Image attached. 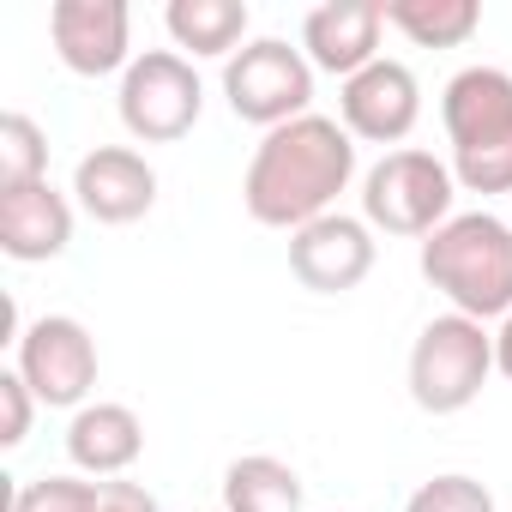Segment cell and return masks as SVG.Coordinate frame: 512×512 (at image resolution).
Here are the masks:
<instances>
[{
	"mask_svg": "<svg viewBox=\"0 0 512 512\" xmlns=\"http://www.w3.org/2000/svg\"><path fill=\"white\" fill-rule=\"evenodd\" d=\"M356 181V139L332 115H302L272 127L253 145V163L241 175V205L266 229H308L332 217L338 193Z\"/></svg>",
	"mask_w": 512,
	"mask_h": 512,
	"instance_id": "cell-1",
	"label": "cell"
},
{
	"mask_svg": "<svg viewBox=\"0 0 512 512\" xmlns=\"http://www.w3.org/2000/svg\"><path fill=\"white\" fill-rule=\"evenodd\" d=\"M422 278L452 302L464 320H506L512 314V223L494 211H452L422 241Z\"/></svg>",
	"mask_w": 512,
	"mask_h": 512,
	"instance_id": "cell-2",
	"label": "cell"
},
{
	"mask_svg": "<svg viewBox=\"0 0 512 512\" xmlns=\"http://www.w3.org/2000/svg\"><path fill=\"white\" fill-rule=\"evenodd\" d=\"M452 175L464 193H512V73L464 67L440 91Z\"/></svg>",
	"mask_w": 512,
	"mask_h": 512,
	"instance_id": "cell-3",
	"label": "cell"
},
{
	"mask_svg": "<svg viewBox=\"0 0 512 512\" xmlns=\"http://www.w3.org/2000/svg\"><path fill=\"white\" fill-rule=\"evenodd\" d=\"M494 374V332L464 314H440L410 344V398L428 416H458L482 398Z\"/></svg>",
	"mask_w": 512,
	"mask_h": 512,
	"instance_id": "cell-4",
	"label": "cell"
},
{
	"mask_svg": "<svg viewBox=\"0 0 512 512\" xmlns=\"http://www.w3.org/2000/svg\"><path fill=\"white\" fill-rule=\"evenodd\" d=\"M458 175L434 151H386L362 175V223L386 235H434L452 217Z\"/></svg>",
	"mask_w": 512,
	"mask_h": 512,
	"instance_id": "cell-5",
	"label": "cell"
},
{
	"mask_svg": "<svg viewBox=\"0 0 512 512\" xmlns=\"http://www.w3.org/2000/svg\"><path fill=\"white\" fill-rule=\"evenodd\" d=\"M223 97H229L235 121H253L272 133L284 121L314 115L308 109L314 103V61L302 49H290L284 37H253L223 61Z\"/></svg>",
	"mask_w": 512,
	"mask_h": 512,
	"instance_id": "cell-6",
	"label": "cell"
},
{
	"mask_svg": "<svg viewBox=\"0 0 512 512\" xmlns=\"http://www.w3.org/2000/svg\"><path fill=\"white\" fill-rule=\"evenodd\" d=\"M121 127L139 139V145H175L199 127V109H205V85L193 73L187 55L175 49H145L127 73H121Z\"/></svg>",
	"mask_w": 512,
	"mask_h": 512,
	"instance_id": "cell-7",
	"label": "cell"
},
{
	"mask_svg": "<svg viewBox=\"0 0 512 512\" xmlns=\"http://www.w3.org/2000/svg\"><path fill=\"white\" fill-rule=\"evenodd\" d=\"M13 344H19V374L37 392V404H49V410H85V398L97 386V338L85 332V320L43 314Z\"/></svg>",
	"mask_w": 512,
	"mask_h": 512,
	"instance_id": "cell-8",
	"label": "cell"
},
{
	"mask_svg": "<svg viewBox=\"0 0 512 512\" xmlns=\"http://www.w3.org/2000/svg\"><path fill=\"white\" fill-rule=\"evenodd\" d=\"M49 43L67 73L79 79H109L127 73L133 55V13L127 0H55L49 7Z\"/></svg>",
	"mask_w": 512,
	"mask_h": 512,
	"instance_id": "cell-9",
	"label": "cell"
},
{
	"mask_svg": "<svg viewBox=\"0 0 512 512\" xmlns=\"http://www.w3.org/2000/svg\"><path fill=\"white\" fill-rule=\"evenodd\" d=\"M338 115H344V133L350 139H368V145H398L410 139V127L422 121V85L404 61H374L362 67L356 79H344L338 91Z\"/></svg>",
	"mask_w": 512,
	"mask_h": 512,
	"instance_id": "cell-10",
	"label": "cell"
},
{
	"mask_svg": "<svg viewBox=\"0 0 512 512\" xmlns=\"http://www.w3.org/2000/svg\"><path fill=\"white\" fill-rule=\"evenodd\" d=\"M290 272H296V284L314 290V296H344V290H356V284L374 272V229H368L362 217H344V211H332V217L296 229V235H290Z\"/></svg>",
	"mask_w": 512,
	"mask_h": 512,
	"instance_id": "cell-11",
	"label": "cell"
},
{
	"mask_svg": "<svg viewBox=\"0 0 512 512\" xmlns=\"http://www.w3.org/2000/svg\"><path fill=\"white\" fill-rule=\"evenodd\" d=\"M73 199L97 223H139L157 205V169L133 145H97L73 169Z\"/></svg>",
	"mask_w": 512,
	"mask_h": 512,
	"instance_id": "cell-12",
	"label": "cell"
},
{
	"mask_svg": "<svg viewBox=\"0 0 512 512\" xmlns=\"http://www.w3.org/2000/svg\"><path fill=\"white\" fill-rule=\"evenodd\" d=\"M380 31H386L380 0H326L302 19V55L314 61V73L356 79L362 67L380 61Z\"/></svg>",
	"mask_w": 512,
	"mask_h": 512,
	"instance_id": "cell-13",
	"label": "cell"
},
{
	"mask_svg": "<svg viewBox=\"0 0 512 512\" xmlns=\"http://www.w3.org/2000/svg\"><path fill=\"white\" fill-rule=\"evenodd\" d=\"M73 241V199L55 193L49 181L31 187H0V253L19 266L61 260Z\"/></svg>",
	"mask_w": 512,
	"mask_h": 512,
	"instance_id": "cell-14",
	"label": "cell"
},
{
	"mask_svg": "<svg viewBox=\"0 0 512 512\" xmlns=\"http://www.w3.org/2000/svg\"><path fill=\"white\" fill-rule=\"evenodd\" d=\"M139 452H145V422L127 404H85V410H73V422H67V458L85 476H97V482L127 476L139 464Z\"/></svg>",
	"mask_w": 512,
	"mask_h": 512,
	"instance_id": "cell-15",
	"label": "cell"
},
{
	"mask_svg": "<svg viewBox=\"0 0 512 512\" xmlns=\"http://www.w3.org/2000/svg\"><path fill=\"white\" fill-rule=\"evenodd\" d=\"M175 49H187L193 61H229L247 43V7L241 0H169L163 13Z\"/></svg>",
	"mask_w": 512,
	"mask_h": 512,
	"instance_id": "cell-16",
	"label": "cell"
},
{
	"mask_svg": "<svg viewBox=\"0 0 512 512\" xmlns=\"http://www.w3.org/2000/svg\"><path fill=\"white\" fill-rule=\"evenodd\" d=\"M223 512H302V476L272 452H247L223 470Z\"/></svg>",
	"mask_w": 512,
	"mask_h": 512,
	"instance_id": "cell-17",
	"label": "cell"
},
{
	"mask_svg": "<svg viewBox=\"0 0 512 512\" xmlns=\"http://www.w3.org/2000/svg\"><path fill=\"white\" fill-rule=\"evenodd\" d=\"M386 25L404 31L416 49H458L482 31V7L476 0H380Z\"/></svg>",
	"mask_w": 512,
	"mask_h": 512,
	"instance_id": "cell-18",
	"label": "cell"
},
{
	"mask_svg": "<svg viewBox=\"0 0 512 512\" xmlns=\"http://www.w3.org/2000/svg\"><path fill=\"white\" fill-rule=\"evenodd\" d=\"M49 181V139L31 115H0V187Z\"/></svg>",
	"mask_w": 512,
	"mask_h": 512,
	"instance_id": "cell-19",
	"label": "cell"
},
{
	"mask_svg": "<svg viewBox=\"0 0 512 512\" xmlns=\"http://www.w3.org/2000/svg\"><path fill=\"white\" fill-rule=\"evenodd\" d=\"M97 506V482L85 476H31L13 494V512H91Z\"/></svg>",
	"mask_w": 512,
	"mask_h": 512,
	"instance_id": "cell-20",
	"label": "cell"
},
{
	"mask_svg": "<svg viewBox=\"0 0 512 512\" xmlns=\"http://www.w3.org/2000/svg\"><path fill=\"white\" fill-rule=\"evenodd\" d=\"M404 512H494V494L476 482V476H428L410 500H404Z\"/></svg>",
	"mask_w": 512,
	"mask_h": 512,
	"instance_id": "cell-21",
	"label": "cell"
},
{
	"mask_svg": "<svg viewBox=\"0 0 512 512\" xmlns=\"http://www.w3.org/2000/svg\"><path fill=\"white\" fill-rule=\"evenodd\" d=\"M31 416H37V392L25 386L19 368H7L0 374V446H25Z\"/></svg>",
	"mask_w": 512,
	"mask_h": 512,
	"instance_id": "cell-22",
	"label": "cell"
},
{
	"mask_svg": "<svg viewBox=\"0 0 512 512\" xmlns=\"http://www.w3.org/2000/svg\"><path fill=\"white\" fill-rule=\"evenodd\" d=\"M91 512H163V506H157V494H151L145 482L109 476V482H97V506H91Z\"/></svg>",
	"mask_w": 512,
	"mask_h": 512,
	"instance_id": "cell-23",
	"label": "cell"
},
{
	"mask_svg": "<svg viewBox=\"0 0 512 512\" xmlns=\"http://www.w3.org/2000/svg\"><path fill=\"white\" fill-rule=\"evenodd\" d=\"M494 374H506L512 380V314L500 320V332H494Z\"/></svg>",
	"mask_w": 512,
	"mask_h": 512,
	"instance_id": "cell-24",
	"label": "cell"
}]
</instances>
